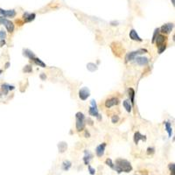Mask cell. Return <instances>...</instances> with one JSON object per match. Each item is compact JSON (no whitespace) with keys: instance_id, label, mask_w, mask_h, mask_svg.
<instances>
[{"instance_id":"obj_1","label":"cell","mask_w":175,"mask_h":175,"mask_svg":"<svg viewBox=\"0 0 175 175\" xmlns=\"http://www.w3.org/2000/svg\"><path fill=\"white\" fill-rule=\"evenodd\" d=\"M114 170L117 172L118 174L122 172H130L132 171V165L130 161L123 158H117L115 162Z\"/></svg>"},{"instance_id":"obj_2","label":"cell","mask_w":175,"mask_h":175,"mask_svg":"<svg viewBox=\"0 0 175 175\" xmlns=\"http://www.w3.org/2000/svg\"><path fill=\"white\" fill-rule=\"evenodd\" d=\"M75 119H76V123H75L76 130L78 131L83 130L84 128H85V121H86L84 114L82 112H77L75 114Z\"/></svg>"},{"instance_id":"obj_3","label":"cell","mask_w":175,"mask_h":175,"mask_svg":"<svg viewBox=\"0 0 175 175\" xmlns=\"http://www.w3.org/2000/svg\"><path fill=\"white\" fill-rule=\"evenodd\" d=\"M146 53H148V51L144 48H141L137 51H133V52L128 53V54H126V56H125V62H129V61H133L137 55L143 54H146Z\"/></svg>"},{"instance_id":"obj_4","label":"cell","mask_w":175,"mask_h":175,"mask_svg":"<svg viewBox=\"0 0 175 175\" xmlns=\"http://www.w3.org/2000/svg\"><path fill=\"white\" fill-rule=\"evenodd\" d=\"M0 25H4L6 28V30L10 33H12L14 31V24L11 20H8L6 18H4L0 16Z\"/></svg>"},{"instance_id":"obj_5","label":"cell","mask_w":175,"mask_h":175,"mask_svg":"<svg viewBox=\"0 0 175 175\" xmlns=\"http://www.w3.org/2000/svg\"><path fill=\"white\" fill-rule=\"evenodd\" d=\"M90 95V90L87 87H83L79 90V97L81 100L86 101Z\"/></svg>"},{"instance_id":"obj_6","label":"cell","mask_w":175,"mask_h":175,"mask_svg":"<svg viewBox=\"0 0 175 175\" xmlns=\"http://www.w3.org/2000/svg\"><path fill=\"white\" fill-rule=\"evenodd\" d=\"M0 14L4 18H15L16 16V11L15 10H3L0 8Z\"/></svg>"},{"instance_id":"obj_7","label":"cell","mask_w":175,"mask_h":175,"mask_svg":"<svg viewBox=\"0 0 175 175\" xmlns=\"http://www.w3.org/2000/svg\"><path fill=\"white\" fill-rule=\"evenodd\" d=\"M173 29V24L172 23H167V24H165L160 27V31H161L162 33H165V34H168Z\"/></svg>"},{"instance_id":"obj_8","label":"cell","mask_w":175,"mask_h":175,"mask_svg":"<svg viewBox=\"0 0 175 175\" xmlns=\"http://www.w3.org/2000/svg\"><path fill=\"white\" fill-rule=\"evenodd\" d=\"M134 60L136 61V63L139 66H146L149 63V59L144 56H137Z\"/></svg>"},{"instance_id":"obj_9","label":"cell","mask_w":175,"mask_h":175,"mask_svg":"<svg viewBox=\"0 0 175 175\" xmlns=\"http://www.w3.org/2000/svg\"><path fill=\"white\" fill-rule=\"evenodd\" d=\"M105 147H106V143H102V144H99L96 147V149H95V154H96V156L98 158H101V157L103 156Z\"/></svg>"},{"instance_id":"obj_10","label":"cell","mask_w":175,"mask_h":175,"mask_svg":"<svg viewBox=\"0 0 175 175\" xmlns=\"http://www.w3.org/2000/svg\"><path fill=\"white\" fill-rule=\"evenodd\" d=\"M119 103V100L116 97H112V98L107 99L105 102V106L107 108H111L115 105H117Z\"/></svg>"},{"instance_id":"obj_11","label":"cell","mask_w":175,"mask_h":175,"mask_svg":"<svg viewBox=\"0 0 175 175\" xmlns=\"http://www.w3.org/2000/svg\"><path fill=\"white\" fill-rule=\"evenodd\" d=\"M36 18V14L35 13H28V12H25L23 15V19H24L25 23H29L33 21Z\"/></svg>"},{"instance_id":"obj_12","label":"cell","mask_w":175,"mask_h":175,"mask_svg":"<svg viewBox=\"0 0 175 175\" xmlns=\"http://www.w3.org/2000/svg\"><path fill=\"white\" fill-rule=\"evenodd\" d=\"M92 158H93V154H92V153L90 152L89 151H88V150H85V151H84L83 162H84V164H85L86 165H89L90 160L92 159Z\"/></svg>"},{"instance_id":"obj_13","label":"cell","mask_w":175,"mask_h":175,"mask_svg":"<svg viewBox=\"0 0 175 175\" xmlns=\"http://www.w3.org/2000/svg\"><path fill=\"white\" fill-rule=\"evenodd\" d=\"M129 36H130V40H134V41H139V42L143 41V40L138 36V34H137V33L136 32V30H134V29L130 30V33H129Z\"/></svg>"},{"instance_id":"obj_14","label":"cell","mask_w":175,"mask_h":175,"mask_svg":"<svg viewBox=\"0 0 175 175\" xmlns=\"http://www.w3.org/2000/svg\"><path fill=\"white\" fill-rule=\"evenodd\" d=\"M14 88H15L14 86L9 85V84H6V83H4V84H2V85H1V92H2V94H3V95H6L10 90H13Z\"/></svg>"},{"instance_id":"obj_15","label":"cell","mask_w":175,"mask_h":175,"mask_svg":"<svg viewBox=\"0 0 175 175\" xmlns=\"http://www.w3.org/2000/svg\"><path fill=\"white\" fill-rule=\"evenodd\" d=\"M88 113H89L90 116H95V117H96L98 120H101L102 119V117H101V115L99 114L98 112V109L97 108H94V107H90L89 108V110H88Z\"/></svg>"},{"instance_id":"obj_16","label":"cell","mask_w":175,"mask_h":175,"mask_svg":"<svg viewBox=\"0 0 175 175\" xmlns=\"http://www.w3.org/2000/svg\"><path fill=\"white\" fill-rule=\"evenodd\" d=\"M140 140H143V141H146V137L140 133V132L137 131L135 134H134V143L136 144H138V142Z\"/></svg>"},{"instance_id":"obj_17","label":"cell","mask_w":175,"mask_h":175,"mask_svg":"<svg viewBox=\"0 0 175 175\" xmlns=\"http://www.w3.org/2000/svg\"><path fill=\"white\" fill-rule=\"evenodd\" d=\"M165 40H166V37L162 34H158V36H157L156 40H155V41H156V43H157V47H159V46L165 44Z\"/></svg>"},{"instance_id":"obj_18","label":"cell","mask_w":175,"mask_h":175,"mask_svg":"<svg viewBox=\"0 0 175 175\" xmlns=\"http://www.w3.org/2000/svg\"><path fill=\"white\" fill-rule=\"evenodd\" d=\"M23 55L30 60H33V58L35 57L34 53H33V51L29 50V49H24V50H23Z\"/></svg>"},{"instance_id":"obj_19","label":"cell","mask_w":175,"mask_h":175,"mask_svg":"<svg viewBox=\"0 0 175 175\" xmlns=\"http://www.w3.org/2000/svg\"><path fill=\"white\" fill-rule=\"evenodd\" d=\"M58 149H59V152L61 153L65 152L67 151V149H68V144L66 142H63V141L62 142H60L58 144Z\"/></svg>"},{"instance_id":"obj_20","label":"cell","mask_w":175,"mask_h":175,"mask_svg":"<svg viewBox=\"0 0 175 175\" xmlns=\"http://www.w3.org/2000/svg\"><path fill=\"white\" fill-rule=\"evenodd\" d=\"M72 166V163L69 160H64L62 162V165H61V168L64 171H68Z\"/></svg>"},{"instance_id":"obj_21","label":"cell","mask_w":175,"mask_h":175,"mask_svg":"<svg viewBox=\"0 0 175 175\" xmlns=\"http://www.w3.org/2000/svg\"><path fill=\"white\" fill-rule=\"evenodd\" d=\"M129 92V97H130V101L131 102V104L133 105L134 102H135V91L132 88H130L128 90Z\"/></svg>"},{"instance_id":"obj_22","label":"cell","mask_w":175,"mask_h":175,"mask_svg":"<svg viewBox=\"0 0 175 175\" xmlns=\"http://www.w3.org/2000/svg\"><path fill=\"white\" fill-rule=\"evenodd\" d=\"M87 69L89 72H92V73H93V72L96 71V70L98 69V67H97V65L95 64V63L89 62V63H88V64H87Z\"/></svg>"},{"instance_id":"obj_23","label":"cell","mask_w":175,"mask_h":175,"mask_svg":"<svg viewBox=\"0 0 175 175\" xmlns=\"http://www.w3.org/2000/svg\"><path fill=\"white\" fill-rule=\"evenodd\" d=\"M123 107H124L125 110H126L127 112H128V113L131 112L132 106H131V104H130V101H129V100H124V101H123Z\"/></svg>"},{"instance_id":"obj_24","label":"cell","mask_w":175,"mask_h":175,"mask_svg":"<svg viewBox=\"0 0 175 175\" xmlns=\"http://www.w3.org/2000/svg\"><path fill=\"white\" fill-rule=\"evenodd\" d=\"M32 61H33V62L35 63V64L37 65V66H39V67H41V68H46V63H44L43 61H41L40 59H39V58H37L36 56H35L34 58H33Z\"/></svg>"},{"instance_id":"obj_25","label":"cell","mask_w":175,"mask_h":175,"mask_svg":"<svg viewBox=\"0 0 175 175\" xmlns=\"http://www.w3.org/2000/svg\"><path fill=\"white\" fill-rule=\"evenodd\" d=\"M164 124H165V130H166L167 133H168L169 137H172V125H171V123H169V122H165V123H164Z\"/></svg>"},{"instance_id":"obj_26","label":"cell","mask_w":175,"mask_h":175,"mask_svg":"<svg viewBox=\"0 0 175 175\" xmlns=\"http://www.w3.org/2000/svg\"><path fill=\"white\" fill-rule=\"evenodd\" d=\"M158 33H159V28H156L154 30V33H153V35H152V40H151V43L154 44L155 43V40H156L157 36L158 35Z\"/></svg>"},{"instance_id":"obj_27","label":"cell","mask_w":175,"mask_h":175,"mask_svg":"<svg viewBox=\"0 0 175 175\" xmlns=\"http://www.w3.org/2000/svg\"><path fill=\"white\" fill-rule=\"evenodd\" d=\"M105 164L108 165V166H109L111 169H113L114 170V166H115V164L113 163V161L111 160V158H107L105 161Z\"/></svg>"},{"instance_id":"obj_28","label":"cell","mask_w":175,"mask_h":175,"mask_svg":"<svg viewBox=\"0 0 175 175\" xmlns=\"http://www.w3.org/2000/svg\"><path fill=\"white\" fill-rule=\"evenodd\" d=\"M165 48H166V45H165V44H163V45L159 46V47H158V53L159 54H161L165 50Z\"/></svg>"},{"instance_id":"obj_29","label":"cell","mask_w":175,"mask_h":175,"mask_svg":"<svg viewBox=\"0 0 175 175\" xmlns=\"http://www.w3.org/2000/svg\"><path fill=\"white\" fill-rule=\"evenodd\" d=\"M23 71H24L25 73H32V72H33V68H32V66H30V65H26L24 68V69H23Z\"/></svg>"},{"instance_id":"obj_30","label":"cell","mask_w":175,"mask_h":175,"mask_svg":"<svg viewBox=\"0 0 175 175\" xmlns=\"http://www.w3.org/2000/svg\"><path fill=\"white\" fill-rule=\"evenodd\" d=\"M88 172H89V174L90 175H95V168H93V167L91 166L90 165H88Z\"/></svg>"},{"instance_id":"obj_31","label":"cell","mask_w":175,"mask_h":175,"mask_svg":"<svg viewBox=\"0 0 175 175\" xmlns=\"http://www.w3.org/2000/svg\"><path fill=\"white\" fill-rule=\"evenodd\" d=\"M147 154L148 155H152V154H154V152H155V148L154 147H148L147 148Z\"/></svg>"},{"instance_id":"obj_32","label":"cell","mask_w":175,"mask_h":175,"mask_svg":"<svg viewBox=\"0 0 175 175\" xmlns=\"http://www.w3.org/2000/svg\"><path fill=\"white\" fill-rule=\"evenodd\" d=\"M6 39V33L3 30L0 31V40H5Z\"/></svg>"},{"instance_id":"obj_33","label":"cell","mask_w":175,"mask_h":175,"mask_svg":"<svg viewBox=\"0 0 175 175\" xmlns=\"http://www.w3.org/2000/svg\"><path fill=\"white\" fill-rule=\"evenodd\" d=\"M118 121H119V116H116V115H115V116H112V118H111V122H112L113 123H117Z\"/></svg>"},{"instance_id":"obj_34","label":"cell","mask_w":175,"mask_h":175,"mask_svg":"<svg viewBox=\"0 0 175 175\" xmlns=\"http://www.w3.org/2000/svg\"><path fill=\"white\" fill-rule=\"evenodd\" d=\"M174 167H175L174 163H171V164H169L168 168H169V170H170V172H171V171H174Z\"/></svg>"},{"instance_id":"obj_35","label":"cell","mask_w":175,"mask_h":175,"mask_svg":"<svg viewBox=\"0 0 175 175\" xmlns=\"http://www.w3.org/2000/svg\"><path fill=\"white\" fill-rule=\"evenodd\" d=\"M90 104H91V106L92 107H94V108H97V105H96V102H95V101L94 100H91L90 101Z\"/></svg>"},{"instance_id":"obj_36","label":"cell","mask_w":175,"mask_h":175,"mask_svg":"<svg viewBox=\"0 0 175 175\" xmlns=\"http://www.w3.org/2000/svg\"><path fill=\"white\" fill-rule=\"evenodd\" d=\"M40 77L42 81H46V79H47V76H46L45 74H41V75H40Z\"/></svg>"},{"instance_id":"obj_37","label":"cell","mask_w":175,"mask_h":175,"mask_svg":"<svg viewBox=\"0 0 175 175\" xmlns=\"http://www.w3.org/2000/svg\"><path fill=\"white\" fill-rule=\"evenodd\" d=\"M5 45V40H0V47H3Z\"/></svg>"},{"instance_id":"obj_38","label":"cell","mask_w":175,"mask_h":175,"mask_svg":"<svg viewBox=\"0 0 175 175\" xmlns=\"http://www.w3.org/2000/svg\"><path fill=\"white\" fill-rule=\"evenodd\" d=\"M87 122H88V123L89 125H93V123H94V122L92 121V120L90 119V118H88V119H87Z\"/></svg>"},{"instance_id":"obj_39","label":"cell","mask_w":175,"mask_h":175,"mask_svg":"<svg viewBox=\"0 0 175 175\" xmlns=\"http://www.w3.org/2000/svg\"><path fill=\"white\" fill-rule=\"evenodd\" d=\"M110 25L111 26H117L118 22L117 21H112V22H110Z\"/></svg>"},{"instance_id":"obj_40","label":"cell","mask_w":175,"mask_h":175,"mask_svg":"<svg viewBox=\"0 0 175 175\" xmlns=\"http://www.w3.org/2000/svg\"><path fill=\"white\" fill-rule=\"evenodd\" d=\"M9 66H10V62H6V63H5V69H7V68H9Z\"/></svg>"},{"instance_id":"obj_41","label":"cell","mask_w":175,"mask_h":175,"mask_svg":"<svg viewBox=\"0 0 175 175\" xmlns=\"http://www.w3.org/2000/svg\"><path fill=\"white\" fill-rule=\"evenodd\" d=\"M85 137H90L89 132H88V131H85Z\"/></svg>"},{"instance_id":"obj_42","label":"cell","mask_w":175,"mask_h":175,"mask_svg":"<svg viewBox=\"0 0 175 175\" xmlns=\"http://www.w3.org/2000/svg\"><path fill=\"white\" fill-rule=\"evenodd\" d=\"M170 175H174V171H171V174Z\"/></svg>"},{"instance_id":"obj_43","label":"cell","mask_w":175,"mask_h":175,"mask_svg":"<svg viewBox=\"0 0 175 175\" xmlns=\"http://www.w3.org/2000/svg\"><path fill=\"white\" fill-rule=\"evenodd\" d=\"M172 4L173 5H175V0H172Z\"/></svg>"},{"instance_id":"obj_44","label":"cell","mask_w":175,"mask_h":175,"mask_svg":"<svg viewBox=\"0 0 175 175\" xmlns=\"http://www.w3.org/2000/svg\"><path fill=\"white\" fill-rule=\"evenodd\" d=\"M2 73H3V70L0 69V75H1V74H2Z\"/></svg>"},{"instance_id":"obj_45","label":"cell","mask_w":175,"mask_h":175,"mask_svg":"<svg viewBox=\"0 0 175 175\" xmlns=\"http://www.w3.org/2000/svg\"><path fill=\"white\" fill-rule=\"evenodd\" d=\"M134 175H143V174H134Z\"/></svg>"}]
</instances>
